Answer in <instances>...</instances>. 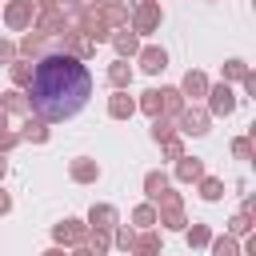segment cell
Wrapping results in <instances>:
<instances>
[{"label": "cell", "mask_w": 256, "mask_h": 256, "mask_svg": "<svg viewBox=\"0 0 256 256\" xmlns=\"http://www.w3.org/2000/svg\"><path fill=\"white\" fill-rule=\"evenodd\" d=\"M20 92L28 96V116L44 124L72 120L92 96V72L68 52H44L40 60H32V80Z\"/></svg>", "instance_id": "6da1fadb"}, {"label": "cell", "mask_w": 256, "mask_h": 256, "mask_svg": "<svg viewBox=\"0 0 256 256\" xmlns=\"http://www.w3.org/2000/svg\"><path fill=\"white\" fill-rule=\"evenodd\" d=\"M212 132V116L204 112V104H184V112L176 116V136H208Z\"/></svg>", "instance_id": "7a4b0ae2"}, {"label": "cell", "mask_w": 256, "mask_h": 256, "mask_svg": "<svg viewBox=\"0 0 256 256\" xmlns=\"http://www.w3.org/2000/svg\"><path fill=\"white\" fill-rule=\"evenodd\" d=\"M128 24H132V32H136V36H152V32L164 24V8H160V4L140 0V4L128 12Z\"/></svg>", "instance_id": "3957f363"}, {"label": "cell", "mask_w": 256, "mask_h": 256, "mask_svg": "<svg viewBox=\"0 0 256 256\" xmlns=\"http://www.w3.org/2000/svg\"><path fill=\"white\" fill-rule=\"evenodd\" d=\"M204 112L208 116H232L236 112V92H232V84H208V92H204Z\"/></svg>", "instance_id": "277c9868"}, {"label": "cell", "mask_w": 256, "mask_h": 256, "mask_svg": "<svg viewBox=\"0 0 256 256\" xmlns=\"http://www.w3.org/2000/svg\"><path fill=\"white\" fill-rule=\"evenodd\" d=\"M52 240H56L60 248H76V244L88 240V224L76 220V216H64L60 224H52Z\"/></svg>", "instance_id": "5b68a950"}, {"label": "cell", "mask_w": 256, "mask_h": 256, "mask_svg": "<svg viewBox=\"0 0 256 256\" xmlns=\"http://www.w3.org/2000/svg\"><path fill=\"white\" fill-rule=\"evenodd\" d=\"M32 20H36V4H32V0H8V4H4V24H8L12 32H28Z\"/></svg>", "instance_id": "8992f818"}, {"label": "cell", "mask_w": 256, "mask_h": 256, "mask_svg": "<svg viewBox=\"0 0 256 256\" xmlns=\"http://www.w3.org/2000/svg\"><path fill=\"white\" fill-rule=\"evenodd\" d=\"M96 12H100V20H104L112 32L128 28V4H124V0H96Z\"/></svg>", "instance_id": "52a82bcc"}, {"label": "cell", "mask_w": 256, "mask_h": 256, "mask_svg": "<svg viewBox=\"0 0 256 256\" xmlns=\"http://www.w3.org/2000/svg\"><path fill=\"white\" fill-rule=\"evenodd\" d=\"M136 64H140L148 76H160V72L168 68V52H164L160 44H140V52H136Z\"/></svg>", "instance_id": "ba28073f"}, {"label": "cell", "mask_w": 256, "mask_h": 256, "mask_svg": "<svg viewBox=\"0 0 256 256\" xmlns=\"http://www.w3.org/2000/svg\"><path fill=\"white\" fill-rule=\"evenodd\" d=\"M208 84H212V80H208L200 68H188V72H184V80H180L176 88H180V96H184V100L200 104V100H204V92H208Z\"/></svg>", "instance_id": "9c48e42d"}, {"label": "cell", "mask_w": 256, "mask_h": 256, "mask_svg": "<svg viewBox=\"0 0 256 256\" xmlns=\"http://www.w3.org/2000/svg\"><path fill=\"white\" fill-rule=\"evenodd\" d=\"M84 224H88V228H100V232H112V228L120 224V212H116V204H92Z\"/></svg>", "instance_id": "30bf717a"}, {"label": "cell", "mask_w": 256, "mask_h": 256, "mask_svg": "<svg viewBox=\"0 0 256 256\" xmlns=\"http://www.w3.org/2000/svg\"><path fill=\"white\" fill-rule=\"evenodd\" d=\"M68 176H72V184H96L100 180V164L92 156H76L68 164Z\"/></svg>", "instance_id": "8fae6325"}, {"label": "cell", "mask_w": 256, "mask_h": 256, "mask_svg": "<svg viewBox=\"0 0 256 256\" xmlns=\"http://www.w3.org/2000/svg\"><path fill=\"white\" fill-rule=\"evenodd\" d=\"M108 44L116 48V60H136V52H140V36H136V32H128V28L112 32V40H108Z\"/></svg>", "instance_id": "7c38bea8"}, {"label": "cell", "mask_w": 256, "mask_h": 256, "mask_svg": "<svg viewBox=\"0 0 256 256\" xmlns=\"http://www.w3.org/2000/svg\"><path fill=\"white\" fill-rule=\"evenodd\" d=\"M132 76H136V68H132L128 60H112V64H108V84H112V92H128V88H132Z\"/></svg>", "instance_id": "4fadbf2b"}, {"label": "cell", "mask_w": 256, "mask_h": 256, "mask_svg": "<svg viewBox=\"0 0 256 256\" xmlns=\"http://www.w3.org/2000/svg\"><path fill=\"white\" fill-rule=\"evenodd\" d=\"M184 104H188V100L180 96V88H176V84H164V88H160V116L176 120V116L184 112Z\"/></svg>", "instance_id": "5bb4252c"}, {"label": "cell", "mask_w": 256, "mask_h": 256, "mask_svg": "<svg viewBox=\"0 0 256 256\" xmlns=\"http://www.w3.org/2000/svg\"><path fill=\"white\" fill-rule=\"evenodd\" d=\"M172 176H176L180 184H196V180L204 176V160H200V156H180L176 168H172Z\"/></svg>", "instance_id": "9a60e30c"}, {"label": "cell", "mask_w": 256, "mask_h": 256, "mask_svg": "<svg viewBox=\"0 0 256 256\" xmlns=\"http://www.w3.org/2000/svg\"><path fill=\"white\" fill-rule=\"evenodd\" d=\"M0 112L4 116H28V96L20 88H0Z\"/></svg>", "instance_id": "2e32d148"}, {"label": "cell", "mask_w": 256, "mask_h": 256, "mask_svg": "<svg viewBox=\"0 0 256 256\" xmlns=\"http://www.w3.org/2000/svg\"><path fill=\"white\" fill-rule=\"evenodd\" d=\"M108 116H112V120H132V116H136V100H132L128 92H112V96H108Z\"/></svg>", "instance_id": "e0dca14e"}, {"label": "cell", "mask_w": 256, "mask_h": 256, "mask_svg": "<svg viewBox=\"0 0 256 256\" xmlns=\"http://www.w3.org/2000/svg\"><path fill=\"white\" fill-rule=\"evenodd\" d=\"M48 136H52V128L44 120H36V116H28L24 128H20V140H28V144H48Z\"/></svg>", "instance_id": "ac0fdd59"}, {"label": "cell", "mask_w": 256, "mask_h": 256, "mask_svg": "<svg viewBox=\"0 0 256 256\" xmlns=\"http://www.w3.org/2000/svg\"><path fill=\"white\" fill-rule=\"evenodd\" d=\"M172 180H168V172L164 168H152V172H144V196H148V204H156V196L168 188Z\"/></svg>", "instance_id": "d6986e66"}, {"label": "cell", "mask_w": 256, "mask_h": 256, "mask_svg": "<svg viewBox=\"0 0 256 256\" xmlns=\"http://www.w3.org/2000/svg\"><path fill=\"white\" fill-rule=\"evenodd\" d=\"M156 224L168 228V232H184L188 216H184V208H156Z\"/></svg>", "instance_id": "ffe728a7"}, {"label": "cell", "mask_w": 256, "mask_h": 256, "mask_svg": "<svg viewBox=\"0 0 256 256\" xmlns=\"http://www.w3.org/2000/svg\"><path fill=\"white\" fill-rule=\"evenodd\" d=\"M196 192H200V200L216 204V200L224 196V180H220V176H208V172H204V176L196 180Z\"/></svg>", "instance_id": "44dd1931"}, {"label": "cell", "mask_w": 256, "mask_h": 256, "mask_svg": "<svg viewBox=\"0 0 256 256\" xmlns=\"http://www.w3.org/2000/svg\"><path fill=\"white\" fill-rule=\"evenodd\" d=\"M248 72H252V68H248L240 56H232V60H224V64H220V80H224V84H240Z\"/></svg>", "instance_id": "7402d4cb"}, {"label": "cell", "mask_w": 256, "mask_h": 256, "mask_svg": "<svg viewBox=\"0 0 256 256\" xmlns=\"http://www.w3.org/2000/svg\"><path fill=\"white\" fill-rule=\"evenodd\" d=\"M84 248H88L92 256H108V248H112V232H100V228H88V240H84Z\"/></svg>", "instance_id": "603a6c76"}, {"label": "cell", "mask_w": 256, "mask_h": 256, "mask_svg": "<svg viewBox=\"0 0 256 256\" xmlns=\"http://www.w3.org/2000/svg\"><path fill=\"white\" fill-rule=\"evenodd\" d=\"M8 80H12V88H24V84L32 80V60H20V56H16V60L8 64Z\"/></svg>", "instance_id": "cb8c5ba5"}, {"label": "cell", "mask_w": 256, "mask_h": 256, "mask_svg": "<svg viewBox=\"0 0 256 256\" xmlns=\"http://www.w3.org/2000/svg\"><path fill=\"white\" fill-rule=\"evenodd\" d=\"M136 112H144V116H160V88H148V92H140V100H136Z\"/></svg>", "instance_id": "d4e9b609"}, {"label": "cell", "mask_w": 256, "mask_h": 256, "mask_svg": "<svg viewBox=\"0 0 256 256\" xmlns=\"http://www.w3.org/2000/svg\"><path fill=\"white\" fill-rule=\"evenodd\" d=\"M132 224H136L140 232H144V228H156V204H148V200L136 204V208H132Z\"/></svg>", "instance_id": "484cf974"}, {"label": "cell", "mask_w": 256, "mask_h": 256, "mask_svg": "<svg viewBox=\"0 0 256 256\" xmlns=\"http://www.w3.org/2000/svg\"><path fill=\"white\" fill-rule=\"evenodd\" d=\"M228 236H232V240H240V236H252V212H244V208H240V212L228 220Z\"/></svg>", "instance_id": "4316f807"}, {"label": "cell", "mask_w": 256, "mask_h": 256, "mask_svg": "<svg viewBox=\"0 0 256 256\" xmlns=\"http://www.w3.org/2000/svg\"><path fill=\"white\" fill-rule=\"evenodd\" d=\"M184 240H188V248H192V252H196V248H208L212 228H208V224H192V228H184Z\"/></svg>", "instance_id": "83f0119b"}, {"label": "cell", "mask_w": 256, "mask_h": 256, "mask_svg": "<svg viewBox=\"0 0 256 256\" xmlns=\"http://www.w3.org/2000/svg\"><path fill=\"white\" fill-rule=\"evenodd\" d=\"M208 252H212V256H240V244L224 232V236H212V240H208Z\"/></svg>", "instance_id": "f1b7e54d"}, {"label": "cell", "mask_w": 256, "mask_h": 256, "mask_svg": "<svg viewBox=\"0 0 256 256\" xmlns=\"http://www.w3.org/2000/svg\"><path fill=\"white\" fill-rule=\"evenodd\" d=\"M112 244H116L120 252H132V244H136V228H128V224H116V228H112Z\"/></svg>", "instance_id": "f546056e"}, {"label": "cell", "mask_w": 256, "mask_h": 256, "mask_svg": "<svg viewBox=\"0 0 256 256\" xmlns=\"http://www.w3.org/2000/svg\"><path fill=\"white\" fill-rule=\"evenodd\" d=\"M168 136H176V120H168V116H156V120H152V140H156V144H164Z\"/></svg>", "instance_id": "4dcf8cb0"}, {"label": "cell", "mask_w": 256, "mask_h": 256, "mask_svg": "<svg viewBox=\"0 0 256 256\" xmlns=\"http://www.w3.org/2000/svg\"><path fill=\"white\" fill-rule=\"evenodd\" d=\"M132 248H144V252L160 256V236H156V228H144V232H136V244H132Z\"/></svg>", "instance_id": "1f68e13d"}, {"label": "cell", "mask_w": 256, "mask_h": 256, "mask_svg": "<svg viewBox=\"0 0 256 256\" xmlns=\"http://www.w3.org/2000/svg\"><path fill=\"white\" fill-rule=\"evenodd\" d=\"M160 156H164V160H180V156H188V152H184V136H168V140L160 144Z\"/></svg>", "instance_id": "d6a6232c"}, {"label": "cell", "mask_w": 256, "mask_h": 256, "mask_svg": "<svg viewBox=\"0 0 256 256\" xmlns=\"http://www.w3.org/2000/svg\"><path fill=\"white\" fill-rule=\"evenodd\" d=\"M232 156H236V160H252V140H248V136H236V140H232Z\"/></svg>", "instance_id": "836d02e7"}, {"label": "cell", "mask_w": 256, "mask_h": 256, "mask_svg": "<svg viewBox=\"0 0 256 256\" xmlns=\"http://www.w3.org/2000/svg\"><path fill=\"white\" fill-rule=\"evenodd\" d=\"M16 144H24V140H20V132H12V128H8V132H0V156H4V152H12Z\"/></svg>", "instance_id": "e575fe53"}, {"label": "cell", "mask_w": 256, "mask_h": 256, "mask_svg": "<svg viewBox=\"0 0 256 256\" xmlns=\"http://www.w3.org/2000/svg\"><path fill=\"white\" fill-rule=\"evenodd\" d=\"M12 60H16V44L0 36V64H12Z\"/></svg>", "instance_id": "d590c367"}, {"label": "cell", "mask_w": 256, "mask_h": 256, "mask_svg": "<svg viewBox=\"0 0 256 256\" xmlns=\"http://www.w3.org/2000/svg\"><path fill=\"white\" fill-rule=\"evenodd\" d=\"M36 4V12H56V8H64V0H32Z\"/></svg>", "instance_id": "8d00e7d4"}, {"label": "cell", "mask_w": 256, "mask_h": 256, "mask_svg": "<svg viewBox=\"0 0 256 256\" xmlns=\"http://www.w3.org/2000/svg\"><path fill=\"white\" fill-rule=\"evenodd\" d=\"M240 84H244V92H248V96H256V72H248Z\"/></svg>", "instance_id": "74e56055"}, {"label": "cell", "mask_w": 256, "mask_h": 256, "mask_svg": "<svg viewBox=\"0 0 256 256\" xmlns=\"http://www.w3.org/2000/svg\"><path fill=\"white\" fill-rule=\"evenodd\" d=\"M8 212H12V196L0 188V216H8Z\"/></svg>", "instance_id": "f35d334b"}, {"label": "cell", "mask_w": 256, "mask_h": 256, "mask_svg": "<svg viewBox=\"0 0 256 256\" xmlns=\"http://www.w3.org/2000/svg\"><path fill=\"white\" fill-rule=\"evenodd\" d=\"M244 256H256V236H244Z\"/></svg>", "instance_id": "ab89813d"}, {"label": "cell", "mask_w": 256, "mask_h": 256, "mask_svg": "<svg viewBox=\"0 0 256 256\" xmlns=\"http://www.w3.org/2000/svg\"><path fill=\"white\" fill-rule=\"evenodd\" d=\"M40 256H68V252H64V248H60V244H52V248H44V252H40Z\"/></svg>", "instance_id": "60d3db41"}, {"label": "cell", "mask_w": 256, "mask_h": 256, "mask_svg": "<svg viewBox=\"0 0 256 256\" xmlns=\"http://www.w3.org/2000/svg\"><path fill=\"white\" fill-rule=\"evenodd\" d=\"M68 256H92V252H88L84 244H76V248H68Z\"/></svg>", "instance_id": "b9f144b4"}, {"label": "cell", "mask_w": 256, "mask_h": 256, "mask_svg": "<svg viewBox=\"0 0 256 256\" xmlns=\"http://www.w3.org/2000/svg\"><path fill=\"white\" fill-rule=\"evenodd\" d=\"M4 176H8V160L0 156V184H4Z\"/></svg>", "instance_id": "7bdbcfd3"}, {"label": "cell", "mask_w": 256, "mask_h": 256, "mask_svg": "<svg viewBox=\"0 0 256 256\" xmlns=\"http://www.w3.org/2000/svg\"><path fill=\"white\" fill-rule=\"evenodd\" d=\"M0 132H8V116L4 112H0Z\"/></svg>", "instance_id": "ee69618b"}, {"label": "cell", "mask_w": 256, "mask_h": 256, "mask_svg": "<svg viewBox=\"0 0 256 256\" xmlns=\"http://www.w3.org/2000/svg\"><path fill=\"white\" fill-rule=\"evenodd\" d=\"M128 256H152V252H144V248H132V252H128Z\"/></svg>", "instance_id": "f6af8a7d"}, {"label": "cell", "mask_w": 256, "mask_h": 256, "mask_svg": "<svg viewBox=\"0 0 256 256\" xmlns=\"http://www.w3.org/2000/svg\"><path fill=\"white\" fill-rule=\"evenodd\" d=\"M148 4H160V0H148Z\"/></svg>", "instance_id": "bcb514c9"}]
</instances>
